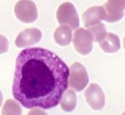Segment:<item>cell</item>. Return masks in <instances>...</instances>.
<instances>
[{"instance_id":"obj_1","label":"cell","mask_w":125,"mask_h":115,"mask_svg":"<svg viewBox=\"0 0 125 115\" xmlns=\"http://www.w3.org/2000/svg\"><path fill=\"white\" fill-rule=\"evenodd\" d=\"M69 74L66 63L51 51L25 49L16 61L13 96L27 109L53 108L67 89Z\"/></svg>"},{"instance_id":"obj_2","label":"cell","mask_w":125,"mask_h":115,"mask_svg":"<svg viewBox=\"0 0 125 115\" xmlns=\"http://www.w3.org/2000/svg\"><path fill=\"white\" fill-rule=\"evenodd\" d=\"M56 17L61 25H66L71 30L78 28L79 17L75 7L70 2H64L58 8Z\"/></svg>"},{"instance_id":"obj_3","label":"cell","mask_w":125,"mask_h":115,"mask_svg":"<svg viewBox=\"0 0 125 115\" xmlns=\"http://www.w3.org/2000/svg\"><path fill=\"white\" fill-rule=\"evenodd\" d=\"M89 81V78L85 67L81 63L76 62L70 67L68 84L77 92L83 90Z\"/></svg>"},{"instance_id":"obj_4","label":"cell","mask_w":125,"mask_h":115,"mask_svg":"<svg viewBox=\"0 0 125 115\" xmlns=\"http://www.w3.org/2000/svg\"><path fill=\"white\" fill-rule=\"evenodd\" d=\"M16 17L23 23H32L38 18V10L31 0H20L15 5Z\"/></svg>"},{"instance_id":"obj_5","label":"cell","mask_w":125,"mask_h":115,"mask_svg":"<svg viewBox=\"0 0 125 115\" xmlns=\"http://www.w3.org/2000/svg\"><path fill=\"white\" fill-rule=\"evenodd\" d=\"M73 46L81 55H88L93 48V40L91 34L84 28H78L73 34Z\"/></svg>"},{"instance_id":"obj_6","label":"cell","mask_w":125,"mask_h":115,"mask_svg":"<svg viewBox=\"0 0 125 115\" xmlns=\"http://www.w3.org/2000/svg\"><path fill=\"white\" fill-rule=\"evenodd\" d=\"M103 8L105 21L109 23L119 21L123 18L124 14L125 0H108Z\"/></svg>"},{"instance_id":"obj_7","label":"cell","mask_w":125,"mask_h":115,"mask_svg":"<svg viewBox=\"0 0 125 115\" xmlns=\"http://www.w3.org/2000/svg\"><path fill=\"white\" fill-rule=\"evenodd\" d=\"M84 96L88 104L95 110H100L105 106V95L101 87L93 83L85 90Z\"/></svg>"},{"instance_id":"obj_8","label":"cell","mask_w":125,"mask_h":115,"mask_svg":"<svg viewBox=\"0 0 125 115\" xmlns=\"http://www.w3.org/2000/svg\"><path fill=\"white\" fill-rule=\"evenodd\" d=\"M42 38V32L38 28H27L21 31L16 38L15 44L17 47L30 46L39 42Z\"/></svg>"},{"instance_id":"obj_9","label":"cell","mask_w":125,"mask_h":115,"mask_svg":"<svg viewBox=\"0 0 125 115\" xmlns=\"http://www.w3.org/2000/svg\"><path fill=\"white\" fill-rule=\"evenodd\" d=\"M104 17L105 13L103 6H92L84 12L82 18L84 26L88 27L101 22L102 20H104Z\"/></svg>"},{"instance_id":"obj_10","label":"cell","mask_w":125,"mask_h":115,"mask_svg":"<svg viewBox=\"0 0 125 115\" xmlns=\"http://www.w3.org/2000/svg\"><path fill=\"white\" fill-rule=\"evenodd\" d=\"M99 46L105 53H116L120 49V38L115 34L107 33L104 39L99 42Z\"/></svg>"},{"instance_id":"obj_11","label":"cell","mask_w":125,"mask_h":115,"mask_svg":"<svg viewBox=\"0 0 125 115\" xmlns=\"http://www.w3.org/2000/svg\"><path fill=\"white\" fill-rule=\"evenodd\" d=\"M54 39L60 46H65L69 45L72 40L71 29L66 25H61L55 31Z\"/></svg>"},{"instance_id":"obj_12","label":"cell","mask_w":125,"mask_h":115,"mask_svg":"<svg viewBox=\"0 0 125 115\" xmlns=\"http://www.w3.org/2000/svg\"><path fill=\"white\" fill-rule=\"evenodd\" d=\"M61 108L65 112H71L77 105V96L73 90L69 89L63 92L60 99Z\"/></svg>"},{"instance_id":"obj_13","label":"cell","mask_w":125,"mask_h":115,"mask_svg":"<svg viewBox=\"0 0 125 115\" xmlns=\"http://www.w3.org/2000/svg\"><path fill=\"white\" fill-rule=\"evenodd\" d=\"M87 28L89 33L92 35V40L95 42H100L103 39H104V38L106 36L108 33L106 31V29H105V24L101 22L90 26Z\"/></svg>"},{"instance_id":"obj_14","label":"cell","mask_w":125,"mask_h":115,"mask_svg":"<svg viewBox=\"0 0 125 115\" xmlns=\"http://www.w3.org/2000/svg\"><path fill=\"white\" fill-rule=\"evenodd\" d=\"M22 109L18 103L11 100H7L2 110V115H21Z\"/></svg>"},{"instance_id":"obj_15","label":"cell","mask_w":125,"mask_h":115,"mask_svg":"<svg viewBox=\"0 0 125 115\" xmlns=\"http://www.w3.org/2000/svg\"><path fill=\"white\" fill-rule=\"evenodd\" d=\"M9 49V41L4 36L0 34V54L6 53Z\"/></svg>"},{"instance_id":"obj_16","label":"cell","mask_w":125,"mask_h":115,"mask_svg":"<svg viewBox=\"0 0 125 115\" xmlns=\"http://www.w3.org/2000/svg\"><path fill=\"white\" fill-rule=\"evenodd\" d=\"M27 115H47V114L44 110H42L41 109L34 108V109H31Z\"/></svg>"},{"instance_id":"obj_17","label":"cell","mask_w":125,"mask_h":115,"mask_svg":"<svg viewBox=\"0 0 125 115\" xmlns=\"http://www.w3.org/2000/svg\"><path fill=\"white\" fill-rule=\"evenodd\" d=\"M2 102H3V96H2V93L1 92V90H0V106H2Z\"/></svg>"}]
</instances>
